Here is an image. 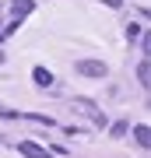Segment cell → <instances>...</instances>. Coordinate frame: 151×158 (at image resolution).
I'll use <instances>...</instances> for the list:
<instances>
[{
	"mask_svg": "<svg viewBox=\"0 0 151 158\" xmlns=\"http://www.w3.org/2000/svg\"><path fill=\"white\" fill-rule=\"evenodd\" d=\"M78 74H84V77H106V63L81 60V63H78Z\"/></svg>",
	"mask_w": 151,
	"mask_h": 158,
	"instance_id": "6da1fadb",
	"label": "cell"
},
{
	"mask_svg": "<svg viewBox=\"0 0 151 158\" xmlns=\"http://www.w3.org/2000/svg\"><path fill=\"white\" fill-rule=\"evenodd\" d=\"M21 155L25 158H49V148L35 144V141H21Z\"/></svg>",
	"mask_w": 151,
	"mask_h": 158,
	"instance_id": "7a4b0ae2",
	"label": "cell"
},
{
	"mask_svg": "<svg viewBox=\"0 0 151 158\" xmlns=\"http://www.w3.org/2000/svg\"><path fill=\"white\" fill-rule=\"evenodd\" d=\"M134 137H137L141 148H151V130H148V123H137V127H134Z\"/></svg>",
	"mask_w": 151,
	"mask_h": 158,
	"instance_id": "3957f363",
	"label": "cell"
},
{
	"mask_svg": "<svg viewBox=\"0 0 151 158\" xmlns=\"http://www.w3.org/2000/svg\"><path fill=\"white\" fill-rule=\"evenodd\" d=\"M32 81H35L39 88H46V85H53V74L46 70V67H35V70H32Z\"/></svg>",
	"mask_w": 151,
	"mask_h": 158,
	"instance_id": "277c9868",
	"label": "cell"
},
{
	"mask_svg": "<svg viewBox=\"0 0 151 158\" xmlns=\"http://www.w3.org/2000/svg\"><path fill=\"white\" fill-rule=\"evenodd\" d=\"M137 74H141V85H148V77H151V70H148V63H141V70H137Z\"/></svg>",
	"mask_w": 151,
	"mask_h": 158,
	"instance_id": "5b68a950",
	"label": "cell"
},
{
	"mask_svg": "<svg viewBox=\"0 0 151 158\" xmlns=\"http://www.w3.org/2000/svg\"><path fill=\"white\" fill-rule=\"evenodd\" d=\"M127 134V123H112V137H123Z\"/></svg>",
	"mask_w": 151,
	"mask_h": 158,
	"instance_id": "8992f818",
	"label": "cell"
},
{
	"mask_svg": "<svg viewBox=\"0 0 151 158\" xmlns=\"http://www.w3.org/2000/svg\"><path fill=\"white\" fill-rule=\"evenodd\" d=\"M102 4H106V7H120V0H102Z\"/></svg>",
	"mask_w": 151,
	"mask_h": 158,
	"instance_id": "52a82bcc",
	"label": "cell"
}]
</instances>
